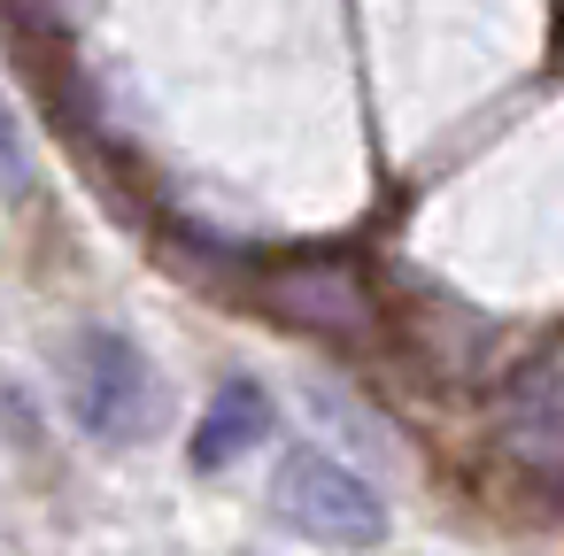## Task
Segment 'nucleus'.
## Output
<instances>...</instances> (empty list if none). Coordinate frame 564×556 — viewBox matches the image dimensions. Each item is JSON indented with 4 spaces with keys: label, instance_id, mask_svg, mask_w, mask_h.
Here are the masks:
<instances>
[{
    "label": "nucleus",
    "instance_id": "f257e3e1",
    "mask_svg": "<svg viewBox=\"0 0 564 556\" xmlns=\"http://www.w3.org/2000/svg\"><path fill=\"white\" fill-rule=\"evenodd\" d=\"M271 510L286 533L317 541V548H379L387 541V502L379 487L340 464L333 448H294L279 471H271Z\"/></svg>",
    "mask_w": 564,
    "mask_h": 556
},
{
    "label": "nucleus",
    "instance_id": "f03ea898",
    "mask_svg": "<svg viewBox=\"0 0 564 556\" xmlns=\"http://www.w3.org/2000/svg\"><path fill=\"white\" fill-rule=\"evenodd\" d=\"M63 394H70V417H78L94 440H140V433H155V417H163V386H155L148 356H140L117 325H78V332H70Z\"/></svg>",
    "mask_w": 564,
    "mask_h": 556
},
{
    "label": "nucleus",
    "instance_id": "7ed1b4c3",
    "mask_svg": "<svg viewBox=\"0 0 564 556\" xmlns=\"http://www.w3.org/2000/svg\"><path fill=\"white\" fill-rule=\"evenodd\" d=\"M495 433L518 464L533 471H564V348L533 356L510 386H502V410H495Z\"/></svg>",
    "mask_w": 564,
    "mask_h": 556
},
{
    "label": "nucleus",
    "instance_id": "20e7f679",
    "mask_svg": "<svg viewBox=\"0 0 564 556\" xmlns=\"http://www.w3.org/2000/svg\"><path fill=\"white\" fill-rule=\"evenodd\" d=\"M263 433H271V394H263L256 379H240V371H232V379L209 394V410L194 417L186 464H194V471H225V464H240Z\"/></svg>",
    "mask_w": 564,
    "mask_h": 556
},
{
    "label": "nucleus",
    "instance_id": "39448f33",
    "mask_svg": "<svg viewBox=\"0 0 564 556\" xmlns=\"http://www.w3.org/2000/svg\"><path fill=\"white\" fill-rule=\"evenodd\" d=\"M0 186H32V155H24V140H17V117L0 109Z\"/></svg>",
    "mask_w": 564,
    "mask_h": 556
}]
</instances>
